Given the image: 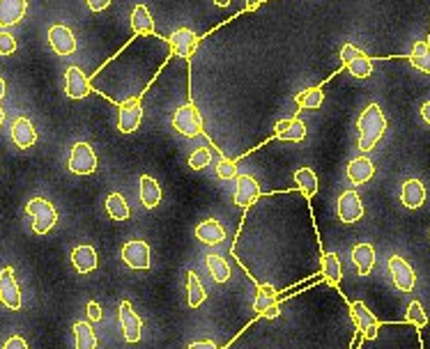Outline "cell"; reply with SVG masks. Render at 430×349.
<instances>
[{"instance_id":"46","label":"cell","mask_w":430,"mask_h":349,"mask_svg":"<svg viewBox=\"0 0 430 349\" xmlns=\"http://www.w3.org/2000/svg\"><path fill=\"white\" fill-rule=\"evenodd\" d=\"M265 317H270V320H274V317H279V308H270V311L267 313H265Z\"/></svg>"},{"instance_id":"20","label":"cell","mask_w":430,"mask_h":349,"mask_svg":"<svg viewBox=\"0 0 430 349\" xmlns=\"http://www.w3.org/2000/svg\"><path fill=\"white\" fill-rule=\"evenodd\" d=\"M71 264L78 274H90L97 269V251L92 246L83 244L71 251Z\"/></svg>"},{"instance_id":"7","label":"cell","mask_w":430,"mask_h":349,"mask_svg":"<svg viewBox=\"0 0 430 349\" xmlns=\"http://www.w3.org/2000/svg\"><path fill=\"white\" fill-rule=\"evenodd\" d=\"M122 260L125 264H129L131 269H150V246L148 241H140V239H131L122 246Z\"/></svg>"},{"instance_id":"4","label":"cell","mask_w":430,"mask_h":349,"mask_svg":"<svg viewBox=\"0 0 430 349\" xmlns=\"http://www.w3.org/2000/svg\"><path fill=\"white\" fill-rule=\"evenodd\" d=\"M69 170L74 174H92L97 170V154L88 142H76L69 152Z\"/></svg>"},{"instance_id":"8","label":"cell","mask_w":430,"mask_h":349,"mask_svg":"<svg viewBox=\"0 0 430 349\" xmlns=\"http://www.w3.org/2000/svg\"><path fill=\"white\" fill-rule=\"evenodd\" d=\"M0 303H5L9 311H19L21 308V290H19L14 271L9 266L0 271Z\"/></svg>"},{"instance_id":"3","label":"cell","mask_w":430,"mask_h":349,"mask_svg":"<svg viewBox=\"0 0 430 349\" xmlns=\"http://www.w3.org/2000/svg\"><path fill=\"white\" fill-rule=\"evenodd\" d=\"M173 127L187 138L200 136L203 133V118H200L198 108L193 104H182L175 113H173Z\"/></svg>"},{"instance_id":"39","label":"cell","mask_w":430,"mask_h":349,"mask_svg":"<svg viewBox=\"0 0 430 349\" xmlns=\"http://www.w3.org/2000/svg\"><path fill=\"white\" fill-rule=\"evenodd\" d=\"M16 51V39L7 30H0V56H12Z\"/></svg>"},{"instance_id":"14","label":"cell","mask_w":430,"mask_h":349,"mask_svg":"<svg viewBox=\"0 0 430 349\" xmlns=\"http://www.w3.org/2000/svg\"><path fill=\"white\" fill-rule=\"evenodd\" d=\"M140 118H143V106L140 101H127V104L120 106V113H118V129L122 133H131L136 131L138 125H140Z\"/></svg>"},{"instance_id":"17","label":"cell","mask_w":430,"mask_h":349,"mask_svg":"<svg viewBox=\"0 0 430 349\" xmlns=\"http://www.w3.org/2000/svg\"><path fill=\"white\" fill-rule=\"evenodd\" d=\"M12 140L19 150L33 147L37 142V131L33 129V122L28 118H16L12 125Z\"/></svg>"},{"instance_id":"1","label":"cell","mask_w":430,"mask_h":349,"mask_svg":"<svg viewBox=\"0 0 430 349\" xmlns=\"http://www.w3.org/2000/svg\"><path fill=\"white\" fill-rule=\"evenodd\" d=\"M357 129H359V150L371 152L387 131V118L377 104H368V108L357 120Z\"/></svg>"},{"instance_id":"37","label":"cell","mask_w":430,"mask_h":349,"mask_svg":"<svg viewBox=\"0 0 430 349\" xmlns=\"http://www.w3.org/2000/svg\"><path fill=\"white\" fill-rule=\"evenodd\" d=\"M210 159H212V157H210V150H208V147H198V150L189 157V166H191L193 170H203V168L210 163Z\"/></svg>"},{"instance_id":"31","label":"cell","mask_w":430,"mask_h":349,"mask_svg":"<svg viewBox=\"0 0 430 349\" xmlns=\"http://www.w3.org/2000/svg\"><path fill=\"white\" fill-rule=\"evenodd\" d=\"M205 264H208L212 278L217 283H228L230 281V266H228L226 260L221 258V255H208V258H205Z\"/></svg>"},{"instance_id":"26","label":"cell","mask_w":430,"mask_h":349,"mask_svg":"<svg viewBox=\"0 0 430 349\" xmlns=\"http://www.w3.org/2000/svg\"><path fill=\"white\" fill-rule=\"evenodd\" d=\"M409 63H412L414 69L424 71V74H430V44L428 42H414V46L409 48Z\"/></svg>"},{"instance_id":"33","label":"cell","mask_w":430,"mask_h":349,"mask_svg":"<svg viewBox=\"0 0 430 349\" xmlns=\"http://www.w3.org/2000/svg\"><path fill=\"white\" fill-rule=\"evenodd\" d=\"M187 294H189V306H191V308L203 306V301L208 299V294H205L203 283L198 281V276L193 274V271L187 274Z\"/></svg>"},{"instance_id":"44","label":"cell","mask_w":430,"mask_h":349,"mask_svg":"<svg viewBox=\"0 0 430 349\" xmlns=\"http://www.w3.org/2000/svg\"><path fill=\"white\" fill-rule=\"evenodd\" d=\"M189 349H219L212 340H198V343H191Z\"/></svg>"},{"instance_id":"24","label":"cell","mask_w":430,"mask_h":349,"mask_svg":"<svg viewBox=\"0 0 430 349\" xmlns=\"http://www.w3.org/2000/svg\"><path fill=\"white\" fill-rule=\"evenodd\" d=\"M140 202L145 209H155L161 202V189L155 177H148V174L140 177Z\"/></svg>"},{"instance_id":"27","label":"cell","mask_w":430,"mask_h":349,"mask_svg":"<svg viewBox=\"0 0 430 349\" xmlns=\"http://www.w3.org/2000/svg\"><path fill=\"white\" fill-rule=\"evenodd\" d=\"M324 101V92L320 88H306L302 92H297L295 95V104L304 108V110H315L320 108Z\"/></svg>"},{"instance_id":"18","label":"cell","mask_w":430,"mask_h":349,"mask_svg":"<svg viewBox=\"0 0 430 349\" xmlns=\"http://www.w3.org/2000/svg\"><path fill=\"white\" fill-rule=\"evenodd\" d=\"M28 0H0V28L16 26L24 19Z\"/></svg>"},{"instance_id":"5","label":"cell","mask_w":430,"mask_h":349,"mask_svg":"<svg viewBox=\"0 0 430 349\" xmlns=\"http://www.w3.org/2000/svg\"><path fill=\"white\" fill-rule=\"evenodd\" d=\"M389 266V274H391L394 285L398 287L401 292H412L414 290V283H416V274L414 269L409 266V262H405L401 255H391L387 262Z\"/></svg>"},{"instance_id":"25","label":"cell","mask_w":430,"mask_h":349,"mask_svg":"<svg viewBox=\"0 0 430 349\" xmlns=\"http://www.w3.org/2000/svg\"><path fill=\"white\" fill-rule=\"evenodd\" d=\"M131 30L136 35H155V19L148 12L145 5H136L131 14Z\"/></svg>"},{"instance_id":"42","label":"cell","mask_w":430,"mask_h":349,"mask_svg":"<svg viewBox=\"0 0 430 349\" xmlns=\"http://www.w3.org/2000/svg\"><path fill=\"white\" fill-rule=\"evenodd\" d=\"M88 317H90L92 322H99L101 317H104V313H101V306L97 301H90L88 303Z\"/></svg>"},{"instance_id":"11","label":"cell","mask_w":430,"mask_h":349,"mask_svg":"<svg viewBox=\"0 0 430 349\" xmlns=\"http://www.w3.org/2000/svg\"><path fill=\"white\" fill-rule=\"evenodd\" d=\"M258 198H260L258 179H253L251 174H240V177H237V189H235V204L247 209Z\"/></svg>"},{"instance_id":"16","label":"cell","mask_w":430,"mask_h":349,"mask_svg":"<svg viewBox=\"0 0 430 349\" xmlns=\"http://www.w3.org/2000/svg\"><path fill=\"white\" fill-rule=\"evenodd\" d=\"M90 80L88 76L81 71L78 67H69L67 69V78H65V90L71 99H83L90 95Z\"/></svg>"},{"instance_id":"28","label":"cell","mask_w":430,"mask_h":349,"mask_svg":"<svg viewBox=\"0 0 430 349\" xmlns=\"http://www.w3.org/2000/svg\"><path fill=\"white\" fill-rule=\"evenodd\" d=\"M322 276L327 283L332 285H339L341 278H343V266H341V260L336 253H327L322 258Z\"/></svg>"},{"instance_id":"34","label":"cell","mask_w":430,"mask_h":349,"mask_svg":"<svg viewBox=\"0 0 430 349\" xmlns=\"http://www.w3.org/2000/svg\"><path fill=\"white\" fill-rule=\"evenodd\" d=\"M295 182L300 184V189H302L304 196L311 198V196H315V193H317V177H315V172L311 168L295 170Z\"/></svg>"},{"instance_id":"35","label":"cell","mask_w":430,"mask_h":349,"mask_svg":"<svg viewBox=\"0 0 430 349\" xmlns=\"http://www.w3.org/2000/svg\"><path fill=\"white\" fill-rule=\"evenodd\" d=\"M345 67H347V71H350L354 78H368V76L373 74V63L364 53L359 58L350 60V63H347Z\"/></svg>"},{"instance_id":"43","label":"cell","mask_w":430,"mask_h":349,"mask_svg":"<svg viewBox=\"0 0 430 349\" xmlns=\"http://www.w3.org/2000/svg\"><path fill=\"white\" fill-rule=\"evenodd\" d=\"M88 7L92 9V12H104V9L111 5V0H86Z\"/></svg>"},{"instance_id":"38","label":"cell","mask_w":430,"mask_h":349,"mask_svg":"<svg viewBox=\"0 0 430 349\" xmlns=\"http://www.w3.org/2000/svg\"><path fill=\"white\" fill-rule=\"evenodd\" d=\"M217 174L221 179H237V166H235V161L230 159H219L217 163Z\"/></svg>"},{"instance_id":"32","label":"cell","mask_w":430,"mask_h":349,"mask_svg":"<svg viewBox=\"0 0 430 349\" xmlns=\"http://www.w3.org/2000/svg\"><path fill=\"white\" fill-rule=\"evenodd\" d=\"M106 212L111 214V219L113 221H127L131 217L129 204L125 202V198H122L120 193H111V196L106 198Z\"/></svg>"},{"instance_id":"19","label":"cell","mask_w":430,"mask_h":349,"mask_svg":"<svg viewBox=\"0 0 430 349\" xmlns=\"http://www.w3.org/2000/svg\"><path fill=\"white\" fill-rule=\"evenodd\" d=\"M401 202L407 209H419L426 202V187L421 179H407L401 191Z\"/></svg>"},{"instance_id":"15","label":"cell","mask_w":430,"mask_h":349,"mask_svg":"<svg viewBox=\"0 0 430 349\" xmlns=\"http://www.w3.org/2000/svg\"><path fill=\"white\" fill-rule=\"evenodd\" d=\"M276 138L279 140H288V142H300L306 138V125L300 118H288V120H279L276 122Z\"/></svg>"},{"instance_id":"9","label":"cell","mask_w":430,"mask_h":349,"mask_svg":"<svg viewBox=\"0 0 430 349\" xmlns=\"http://www.w3.org/2000/svg\"><path fill=\"white\" fill-rule=\"evenodd\" d=\"M48 42L58 56H71L76 51V37L63 24H56V26L48 28Z\"/></svg>"},{"instance_id":"36","label":"cell","mask_w":430,"mask_h":349,"mask_svg":"<svg viewBox=\"0 0 430 349\" xmlns=\"http://www.w3.org/2000/svg\"><path fill=\"white\" fill-rule=\"evenodd\" d=\"M407 322H412L416 328H424L428 324V315L424 311V306L419 301H412L407 308Z\"/></svg>"},{"instance_id":"41","label":"cell","mask_w":430,"mask_h":349,"mask_svg":"<svg viewBox=\"0 0 430 349\" xmlns=\"http://www.w3.org/2000/svg\"><path fill=\"white\" fill-rule=\"evenodd\" d=\"M3 349H28V343L24 340L21 335H12L9 340L3 345Z\"/></svg>"},{"instance_id":"50","label":"cell","mask_w":430,"mask_h":349,"mask_svg":"<svg viewBox=\"0 0 430 349\" xmlns=\"http://www.w3.org/2000/svg\"><path fill=\"white\" fill-rule=\"evenodd\" d=\"M3 122H5V110H3V106H0V127H3Z\"/></svg>"},{"instance_id":"12","label":"cell","mask_w":430,"mask_h":349,"mask_svg":"<svg viewBox=\"0 0 430 349\" xmlns=\"http://www.w3.org/2000/svg\"><path fill=\"white\" fill-rule=\"evenodd\" d=\"M364 217V204L357 191H345L339 198V219L343 223H357Z\"/></svg>"},{"instance_id":"23","label":"cell","mask_w":430,"mask_h":349,"mask_svg":"<svg viewBox=\"0 0 430 349\" xmlns=\"http://www.w3.org/2000/svg\"><path fill=\"white\" fill-rule=\"evenodd\" d=\"M373 174H375V166L368 157L352 159L350 166H347V177H350L352 184H366Z\"/></svg>"},{"instance_id":"30","label":"cell","mask_w":430,"mask_h":349,"mask_svg":"<svg viewBox=\"0 0 430 349\" xmlns=\"http://www.w3.org/2000/svg\"><path fill=\"white\" fill-rule=\"evenodd\" d=\"M74 343H76V349H97V335L88 322L74 324Z\"/></svg>"},{"instance_id":"22","label":"cell","mask_w":430,"mask_h":349,"mask_svg":"<svg viewBox=\"0 0 430 349\" xmlns=\"http://www.w3.org/2000/svg\"><path fill=\"white\" fill-rule=\"evenodd\" d=\"M196 237L203 244H208V246H217V244H221L223 239H226V230L221 228L219 221L208 219V221H203L198 228H196Z\"/></svg>"},{"instance_id":"40","label":"cell","mask_w":430,"mask_h":349,"mask_svg":"<svg viewBox=\"0 0 430 349\" xmlns=\"http://www.w3.org/2000/svg\"><path fill=\"white\" fill-rule=\"evenodd\" d=\"M359 56H362V51L357 48V46H352V44H345V46L341 48V60H343V65H347L350 60L359 58Z\"/></svg>"},{"instance_id":"45","label":"cell","mask_w":430,"mask_h":349,"mask_svg":"<svg viewBox=\"0 0 430 349\" xmlns=\"http://www.w3.org/2000/svg\"><path fill=\"white\" fill-rule=\"evenodd\" d=\"M421 118H424L426 125H430V101H426V104L421 106Z\"/></svg>"},{"instance_id":"10","label":"cell","mask_w":430,"mask_h":349,"mask_svg":"<svg viewBox=\"0 0 430 349\" xmlns=\"http://www.w3.org/2000/svg\"><path fill=\"white\" fill-rule=\"evenodd\" d=\"M120 326H122V333H125L127 343H138L140 340L143 322H140V317L134 313V308H131L129 301L120 303Z\"/></svg>"},{"instance_id":"13","label":"cell","mask_w":430,"mask_h":349,"mask_svg":"<svg viewBox=\"0 0 430 349\" xmlns=\"http://www.w3.org/2000/svg\"><path fill=\"white\" fill-rule=\"evenodd\" d=\"M168 44H170V51L180 58H189L193 53V48L198 44V35L193 33L189 28H178L175 33L168 37Z\"/></svg>"},{"instance_id":"21","label":"cell","mask_w":430,"mask_h":349,"mask_svg":"<svg viewBox=\"0 0 430 349\" xmlns=\"http://www.w3.org/2000/svg\"><path fill=\"white\" fill-rule=\"evenodd\" d=\"M375 249L368 241H362L357 244L352 249V262L357 264V271H359V276H368L373 271L375 266Z\"/></svg>"},{"instance_id":"49","label":"cell","mask_w":430,"mask_h":349,"mask_svg":"<svg viewBox=\"0 0 430 349\" xmlns=\"http://www.w3.org/2000/svg\"><path fill=\"white\" fill-rule=\"evenodd\" d=\"M3 97H5V80L0 78V99H3Z\"/></svg>"},{"instance_id":"2","label":"cell","mask_w":430,"mask_h":349,"mask_svg":"<svg viewBox=\"0 0 430 349\" xmlns=\"http://www.w3.org/2000/svg\"><path fill=\"white\" fill-rule=\"evenodd\" d=\"M26 212H28V217L33 219V230L37 234H46L58 223L56 207L44 198H33L26 204Z\"/></svg>"},{"instance_id":"29","label":"cell","mask_w":430,"mask_h":349,"mask_svg":"<svg viewBox=\"0 0 430 349\" xmlns=\"http://www.w3.org/2000/svg\"><path fill=\"white\" fill-rule=\"evenodd\" d=\"M274 306H276V287H272V285H258V292H255V299H253V311L265 315Z\"/></svg>"},{"instance_id":"48","label":"cell","mask_w":430,"mask_h":349,"mask_svg":"<svg viewBox=\"0 0 430 349\" xmlns=\"http://www.w3.org/2000/svg\"><path fill=\"white\" fill-rule=\"evenodd\" d=\"M214 5H219V7H228V5H230V0H214Z\"/></svg>"},{"instance_id":"47","label":"cell","mask_w":430,"mask_h":349,"mask_svg":"<svg viewBox=\"0 0 430 349\" xmlns=\"http://www.w3.org/2000/svg\"><path fill=\"white\" fill-rule=\"evenodd\" d=\"M260 3H262V0H247V7H249V9H253V7H258Z\"/></svg>"},{"instance_id":"6","label":"cell","mask_w":430,"mask_h":349,"mask_svg":"<svg viewBox=\"0 0 430 349\" xmlns=\"http://www.w3.org/2000/svg\"><path fill=\"white\" fill-rule=\"evenodd\" d=\"M350 311H352V320H354V326L359 328V331L366 335V340H375L377 338V331H380V320L368 311V306L364 301H354L350 303Z\"/></svg>"}]
</instances>
